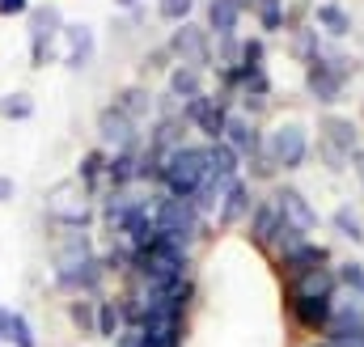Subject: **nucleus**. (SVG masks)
Returning a JSON list of instances; mask_svg holds the SVG:
<instances>
[{
  "label": "nucleus",
  "mask_w": 364,
  "mask_h": 347,
  "mask_svg": "<svg viewBox=\"0 0 364 347\" xmlns=\"http://www.w3.org/2000/svg\"><path fill=\"white\" fill-rule=\"evenodd\" d=\"M203 170H208V153L199 144H178L157 161V178L166 182V195H174V199H195Z\"/></svg>",
  "instance_id": "obj_2"
},
{
  "label": "nucleus",
  "mask_w": 364,
  "mask_h": 347,
  "mask_svg": "<svg viewBox=\"0 0 364 347\" xmlns=\"http://www.w3.org/2000/svg\"><path fill=\"white\" fill-rule=\"evenodd\" d=\"M318 153L331 170H348L356 157V123L343 114H326L318 123Z\"/></svg>",
  "instance_id": "obj_7"
},
{
  "label": "nucleus",
  "mask_w": 364,
  "mask_h": 347,
  "mask_svg": "<svg viewBox=\"0 0 364 347\" xmlns=\"http://www.w3.org/2000/svg\"><path fill=\"white\" fill-rule=\"evenodd\" d=\"M322 262H326V246H318V242H305L296 255H288L279 267H284V275H305V271H314V267H322Z\"/></svg>",
  "instance_id": "obj_26"
},
{
  "label": "nucleus",
  "mask_w": 364,
  "mask_h": 347,
  "mask_svg": "<svg viewBox=\"0 0 364 347\" xmlns=\"http://www.w3.org/2000/svg\"><path fill=\"white\" fill-rule=\"evenodd\" d=\"M182 119H186V123H195V127L208 136V144H216V140L225 136L229 97H225V93H199L195 102H186V106H182Z\"/></svg>",
  "instance_id": "obj_10"
},
{
  "label": "nucleus",
  "mask_w": 364,
  "mask_h": 347,
  "mask_svg": "<svg viewBox=\"0 0 364 347\" xmlns=\"http://www.w3.org/2000/svg\"><path fill=\"white\" fill-rule=\"evenodd\" d=\"M263 38H246L242 43V60H237V68H263Z\"/></svg>",
  "instance_id": "obj_37"
},
{
  "label": "nucleus",
  "mask_w": 364,
  "mask_h": 347,
  "mask_svg": "<svg viewBox=\"0 0 364 347\" xmlns=\"http://www.w3.org/2000/svg\"><path fill=\"white\" fill-rule=\"evenodd\" d=\"M34 114V97L26 89H13V93H0V119H30Z\"/></svg>",
  "instance_id": "obj_28"
},
{
  "label": "nucleus",
  "mask_w": 364,
  "mask_h": 347,
  "mask_svg": "<svg viewBox=\"0 0 364 347\" xmlns=\"http://www.w3.org/2000/svg\"><path fill=\"white\" fill-rule=\"evenodd\" d=\"M220 140H225L242 161H246V157H263V136H259V127H255V119H250L246 110H229Z\"/></svg>",
  "instance_id": "obj_14"
},
{
  "label": "nucleus",
  "mask_w": 364,
  "mask_h": 347,
  "mask_svg": "<svg viewBox=\"0 0 364 347\" xmlns=\"http://www.w3.org/2000/svg\"><path fill=\"white\" fill-rule=\"evenodd\" d=\"M68 318H73V326H77L81 335H93V339H97V301H81V297H77V301L68 305Z\"/></svg>",
  "instance_id": "obj_29"
},
{
  "label": "nucleus",
  "mask_w": 364,
  "mask_h": 347,
  "mask_svg": "<svg viewBox=\"0 0 364 347\" xmlns=\"http://www.w3.org/2000/svg\"><path fill=\"white\" fill-rule=\"evenodd\" d=\"M30 13V0H0V17H21Z\"/></svg>",
  "instance_id": "obj_38"
},
{
  "label": "nucleus",
  "mask_w": 364,
  "mask_h": 347,
  "mask_svg": "<svg viewBox=\"0 0 364 347\" xmlns=\"http://www.w3.org/2000/svg\"><path fill=\"white\" fill-rule=\"evenodd\" d=\"M296 55H301L305 64H314V60L322 55V47H318V30H296Z\"/></svg>",
  "instance_id": "obj_36"
},
{
  "label": "nucleus",
  "mask_w": 364,
  "mask_h": 347,
  "mask_svg": "<svg viewBox=\"0 0 364 347\" xmlns=\"http://www.w3.org/2000/svg\"><path fill=\"white\" fill-rule=\"evenodd\" d=\"M114 106H119L132 123H140V119H149V110H153V93L140 89V85H132V89H123V93L114 97Z\"/></svg>",
  "instance_id": "obj_27"
},
{
  "label": "nucleus",
  "mask_w": 364,
  "mask_h": 347,
  "mask_svg": "<svg viewBox=\"0 0 364 347\" xmlns=\"http://www.w3.org/2000/svg\"><path fill=\"white\" fill-rule=\"evenodd\" d=\"M339 284H343L352 297L364 301V262H343V267H339Z\"/></svg>",
  "instance_id": "obj_35"
},
{
  "label": "nucleus",
  "mask_w": 364,
  "mask_h": 347,
  "mask_svg": "<svg viewBox=\"0 0 364 347\" xmlns=\"http://www.w3.org/2000/svg\"><path fill=\"white\" fill-rule=\"evenodd\" d=\"M275 229H279V208H275V199H263V203L250 212V242H255L259 250H272Z\"/></svg>",
  "instance_id": "obj_20"
},
{
  "label": "nucleus",
  "mask_w": 364,
  "mask_h": 347,
  "mask_svg": "<svg viewBox=\"0 0 364 347\" xmlns=\"http://www.w3.org/2000/svg\"><path fill=\"white\" fill-rule=\"evenodd\" d=\"M233 4H237V9H242V13H246V9H255V4H259V0H233Z\"/></svg>",
  "instance_id": "obj_41"
},
{
  "label": "nucleus",
  "mask_w": 364,
  "mask_h": 347,
  "mask_svg": "<svg viewBox=\"0 0 364 347\" xmlns=\"http://www.w3.org/2000/svg\"><path fill=\"white\" fill-rule=\"evenodd\" d=\"M106 161H110V153H106V149H90V153L77 161V182H81L90 195L106 182Z\"/></svg>",
  "instance_id": "obj_24"
},
{
  "label": "nucleus",
  "mask_w": 364,
  "mask_h": 347,
  "mask_svg": "<svg viewBox=\"0 0 364 347\" xmlns=\"http://www.w3.org/2000/svg\"><path fill=\"white\" fill-rule=\"evenodd\" d=\"M250 208H255V191H250L246 178H237V182L220 195V203H216V225H220V229H233L237 220L250 216Z\"/></svg>",
  "instance_id": "obj_17"
},
{
  "label": "nucleus",
  "mask_w": 364,
  "mask_h": 347,
  "mask_svg": "<svg viewBox=\"0 0 364 347\" xmlns=\"http://www.w3.org/2000/svg\"><path fill=\"white\" fill-rule=\"evenodd\" d=\"M97 140L110 153H132L136 140H140V123H132L119 106H102V114H97Z\"/></svg>",
  "instance_id": "obj_12"
},
{
  "label": "nucleus",
  "mask_w": 364,
  "mask_h": 347,
  "mask_svg": "<svg viewBox=\"0 0 364 347\" xmlns=\"http://www.w3.org/2000/svg\"><path fill=\"white\" fill-rule=\"evenodd\" d=\"M9 322H13V309L0 305V343H9Z\"/></svg>",
  "instance_id": "obj_40"
},
{
  "label": "nucleus",
  "mask_w": 364,
  "mask_h": 347,
  "mask_svg": "<svg viewBox=\"0 0 364 347\" xmlns=\"http://www.w3.org/2000/svg\"><path fill=\"white\" fill-rule=\"evenodd\" d=\"M288 314H292V322H296L301 331L322 335V331H326V322H331V314H335V297H331V301H292V305H288Z\"/></svg>",
  "instance_id": "obj_18"
},
{
  "label": "nucleus",
  "mask_w": 364,
  "mask_h": 347,
  "mask_svg": "<svg viewBox=\"0 0 364 347\" xmlns=\"http://www.w3.org/2000/svg\"><path fill=\"white\" fill-rule=\"evenodd\" d=\"M255 13H259V26L263 30H284V0H259L255 4Z\"/></svg>",
  "instance_id": "obj_34"
},
{
  "label": "nucleus",
  "mask_w": 364,
  "mask_h": 347,
  "mask_svg": "<svg viewBox=\"0 0 364 347\" xmlns=\"http://www.w3.org/2000/svg\"><path fill=\"white\" fill-rule=\"evenodd\" d=\"M136 178H144V157L132 149V153H110V161H106V182L114 186V191H127Z\"/></svg>",
  "instance_id": "obj_19"
},
{
  "label": "nucleus",
  "mask_w": 364,
  "mask_h": 347,
  "mask_svg": "<svg viewBox=\"0 0 364 347\" xmlns=\"http://www.w3.org/2000/svg\"><path fill=\"white\" fill-rule=\"evenodd\" d=\"M114 4H119V9H136L140 0H114Z\"/></svg>",
  "instance_id": "obj_42"
},
{
  "label": "nucleus",
  "mask_w": 364,
  "mask_h": 347,
  "mask_svg": "<svg viewBox=\"0 0 364 347\" xmlns=\"http://www.w3.org/2000/svg\"><path fill=\"white\" fill-rule=\"evenodd\" d=\"M170 51L178 55V64H186V68H199V73L212 64L208 30H203V26H195V21H182L178 30L170 34Z\"/></svg>",
  "instance_id": "obj_13"
},
{
  "label": "nucleus",
  "mask_w": 364,
  "mask_h": 347,
  "mask_svg": "<svg viewBox=\"0 0 364 347\" xmlns=\"http://www.w3.org/2000/svg\"><path fill=\"white\" fill-rule=\"evenodd\" d=\"M305 242H309V237H305L301 229H292V225H284V220H279V229H275V242H272V250L279 255V262H284L288 255H296V250H301Z\"/></svg>",
  "instance_id": "obj_30"
},
{
  "label": "nucleus",
  "mask_w": 364,
  "mask_h": 347,
  "mask_svg": "<svg viewBox=\"0 0 364 347\" xmlns=\"http://www.w3.org/2000/svg\"><path fill=\"white\" fill-rule=\"evenodd\" d=\"M153 220H157L161 237H170V242H182V246H186V242L199 237V212H195L191 199L157 195V203H153Z\"/></svg>",
  "instance_id": "obj_8"
},
{
  "label": "nucleus",
  "mask_w": 364,
  "mask_h": 347,
  "mask_svg": "<svg viewBox=\"0 0 364 347\" xmlns=\"http://www.w3.org/2000/svg\"><path fill=\"white\" fill-rule=\"evenodd\" d=\"M127 331V314H123V301H97V339H119Z\"/></svg>",
  "instance_id": "obj_25"
},
{
  "label": "nucleus",
  "mask_w": 364,
  "mask_h": 347,
  "mask_svg": "<svg viewBox=\"0 0 364 347\" xmlns=\"http://www.w3.org/2000/svg\"><path fill=\"white\" fill-rule=\"evenodd\" d=\"M263 157L272 170H301L305 157H309V132L288 119V123H275L272 132L263 136Z\"/></svg>",
  "instance_id": "obj_5"
},
{
  "label": "nucleus",
  "mask_w": 364,
  "mask_h": 347,
  "mask_svg": "<svg viewBox=\"0 0 364 347\" xmlns=\"http://www.w3.org/2000/svg\"><path fill=\"white\" fill-rule=\"evenodd\" d=\"M102 271H106V262L97 259L90 233L73 229V233L64 237V246L55 250V284H60L64 292H77V297H81V292H93V288H97Z\"/></svg>",
  "instance_id": "obj_1"
},
{
  "label": "nucleus",
  "mask_w": 364,
  "mask_h": 347,
  "mask_svg": "<svg viewBox=\"0 0 364 347\" xmlns=\"http://www.w3.org/2000/svg\"><path fill=\"white\" fill-rule=\"evenodd\" d=\"M203 93V73L199 68H186V64H174L170 68V97L178 102V106H186V102H195Z\"/></svg>",
  "instance_id": "obj_21"
},
{
  "label": "nucleus",
  "mask_w": 364,
  "mask_h": 347,
  "mask_svg": "<svg viewBox=\"0 0 364 347\" xmlns=\"http://www.w3.org/2000/svg\"><path fill=\"white\" fill-rule=\"evenodd\" d=\"M13 195H17V182H13L9 174H0V203H9Z\"/></svg>",
  "instance_id": "obj_39"
},
{
  "label": "nucleus",
  "mask_w": 364,
  "mask_h": 347,
  "mask_svg": "<svg viewBox=\"0 0 364 347\" xmlns=\"http://www.w3.org/2000/svg\"><path fill=\"white\" fill-rule=\"evenodd\" d=\"M272 199H275V208H279V220H284V225L301 229L305 237L318 229V208H314V203H309V199H305L296 186H279Z\"/></svg>",
  "instance_id": "obj_15"
},
{
  "label": "nucleus",
  "mask_w": 364,
  "mask_h": 347,
  "mask_svg": "<svg viewBox=\"0 0 364 347\" xmlns=\"http://www.w3.org/2000/svg\"><path fill=\"white\" fill-rule=\"evenodd\" d=\"M331 225L339 229V237H348V242H356V246L364 242V225H360V216H356V212H352L348 203H343V208H335Z\"/></svg>",
  "instance_id": "obj_31"
},
{
  "label": "nucleus",
  "mask_w": 364,
  "mask_h": 347,
  "mask_svg": "<svg viewBox=\"0 0 364 347\" xmlns=\"http://www.w3.org/2000/svg\"><path fill=\"white\" fill-rule=\"evenodd\" d=\"M348 77H352V60H326V55H318L314 64H305V89H309V97L326 102V106L343 97Z\"/></svg>",
  "instance_id": "obj_9"
},
{
  "label": "nucleus",
  "mask_w": 364,
  "mask_h": 347,
  "mask_svg": "<svg viewBox=\"0 0 364 347\" xmlns=\"http://www.w3.org/2000/svg\"><path fill=\"white\" fill-rule=\"evenodd\" d=\"M237 21H242V9H237L233 0H208V34H216V38H233Z\"/></svg>",
  "instance_id": "obj_22"
},
{
  "label": "nucleus",
  "mask_w": 364,
  "mask_h": 347,
  "mask_svg": "<svg viewBox=\"0 0 364 347\" xmlns=\"http://www.w3.org/2000/svg\"><path fill=\"white\" fill-rule=\"evenodd\" d=\"M136 279H144V284H174V279H186V271H191V255H186V246L182 242H170V237H161L157 246H149L144 255H136Z\"/></svg>",
  "instance_id": "obj_4"
},
{
  "label": "nucleus",
  "mask_w": 364,
  "mask_h": 347,
  "mask_svg": "<svg viewBox=\"0 0 364 347\" xmlns=\"http://www.w3.org/2000/svg\"><path fill=\"white\" fill-rule=\"evenodd\" d=\"M9 347H38L34 326H30V318H26L21 309H13V322H9Z\"/></svg>",
  "instance_id": "obj_32"
},
{
  "label": "nucleus",
  "mask_w": 364,
  "mask_h": 347,
  "mask_svg": "<svg viewBox=\"0 0 364 347\" xmlns=\"http://www.w3.org/2000/svg\"><path fill=\"white\" fill-rule=\"evenodd\" d=\"M314 21H318V30H326L331 38H343V34H352V13H348V9H339L335 0H322V4H314Z\"/></svg>",
  "instance_id": "obj_23"
},
{
  "label": "nucleus",
  "mask_w": 364,
  "mask_h": 347,
  "mask_svg": "<svg viewBox=\"0 0 364 347\" xmlns=\"http://www.w3.org/2000/svg\"><path fill=\"white\" fill-rule=\"evenodd\" d=\"M64 43H68V55H64V64H68L73 73L90 68L93 55H97V38H93V26H85V21H64Z\"/></svg>",
  "instance_id": "obj_16"
},
{
  "label": "nucleus",
  "mask_w": 364,
  "mask_h": 347,
  "mask_svg": "<svg viewBox=\"0 0 364 347\" xmlns=\"http://www.w3.org/2000/svg\"><path fill=\"white\" fill-rule=\"evenodd\" d=\"M64 38V13L60 4H34L30 9V68H47L55 60V47Z\"/></svg>",
  "instance_id": "obj_6"
},
{
  "label": "nucleus",
  "mask_w": 364,
  "mask_h": 347,
  "mask_svg": "<svg viewBox=\"0 0 364 347\" xmlns=\"http://www.w3.org/2000/svg\"><path fill=\"white\" fill-rule=\"evenodd\" d=\"M47 216L55 220V225H64V229H81L85 233V225H93V216H97V208H93V195L77 182V178H64V182H55L51 191H47Z\"/></svg>",
  "instance_id": "obj_3"
},
{
  "label": "nucleus",
  "mask_w": 364,
  "mask_h": 347,
  "mask_svg": "<svg viewBox=\"0 0 364 347\" xmlns=\"http://www.w3.org/2000/svg\"><path fill=\"white\" fill-rule=\"evenodd\" d=\"M339 292V271H331V267H314V271H305V275H288V284H284V301L292 305V301H331Z\"/></svg>",
  "instance_id": "obj_11"
},
{
  "label": "nucleus",
  "mask_w": 364,
  "mask_h": 347,
  "mask_svg": "<svg viewBox=\"0 0 364 347\" xmlns=\"http://www.w3.org/2000/svg\"><path fill=\"white\" fill-rule=\"evenodd\" d=\"M157 13H161V21L182 26V21H191V13H195V0H157Z\"/></svg>",
  "instance_id": "obj_33"
}]
</instances>
